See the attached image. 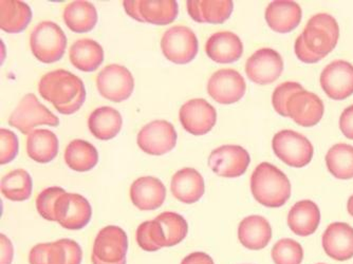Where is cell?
Listing matches in <instances>:
<instances>
[{
	"label": "cell",
	"mask_w": 353,
	"mask_h": 264,
	"mask_svg": "<svg viewBox=\"0 0 353 264\" xmlns=\"http://www.w3.org/2000/svg\"><path fill=\"white\" fill-rule=\"evenodd\" d=\"M137 142L145 154L162 156L176 147V129L168 121H154L141 129Z\"/></svg>",
	"instance_id": "15"
},
{
	"label": "cell",
	"mask_w": 353,
	"mask_h": 264,
	"mask_svg": "<svg viewBox=\"0 0 353 264\" xmlns=\"http://www.w3.org/2000/svg\"><path fill=\"white\" fill-rule=\"evenodd\" d=\"M272 228L269 221L261 216H249L240 222L238 239L248 250L259 251L271 241Z\"/></svg>",
	"instance_id": "26"
},
{
	"label": "cell",
	"mask_w": 353,
	"mask_h": 264,
	"mask_svg": "<svg viewBox=\"0 0 353 264\" xmlns=\"http://www.w3.org/2000/svg\"><path fill=\"white\" fill-rule=\"evenodd\" d=\"M251 190L256 201L265 207H281L291 196L288 176L274 165L261 163L251 176Z\"/></svg>",
	"instance_id": "4"
},
{
	"label": "cell",
	"mask_w": 353,
	"mask_h": 264,
	"mask_svg": "<svg viewBox=\"0 0 353 264\" xmlns=\"http://www.w3.org/2000/svg\"><path fill=\"white\" fill-rule=\"evenodd\" d=\"M10 126L19 129L21 134H31L39 125L57 127L59 120L47 107L39 103L33 93L25 95L9 118Z\"/></svg>",
	"instance_id": "8"
},
{
	"label": "cell",
	"mask_w": 353,
	"mask_h": 264,
	"mask_svg": "<svg viewBox=\"0 0 353 264\" xmlns=\"http://www.w3.org/2000/svg\"><path fill=\"white\" fill-rule=\"evenodd\" d=\"M55 222L69 230L84 228L92 217V208L85 196L65 192L55 204Z\"/></svg>",
	"instance_id": "12"
},
{
	"label": "cell",
	"mask_w": 353,
	"mask_h": 264,
	"mask_svg": "<svg viewBox=\"0 0 353 264\" xmlns=\"http://www.w3.org/2000/svg\"><path fill=\"white\" fill-rule=\"evenodd\" d=\"M181 264H215L208 254L202 253V252H196V253L190 254L186 256L182 260Z\"/></svg>",
	"instance_id": "43"
},
{
	"label": "cell",
	"mask_w": 353,
	"mask_h": 264,
	"mask_svg": "<svg viewBox=\"0 0 353 264\" xmlns=\"http://www.w3.org/2000/svg\"><path fill=\"white\" fill-rule=\"evenodd\" d=\"M170 190L172 196L182 203H196L205 192L203 176L195 168H183L172 176Z\"/></svg>",
	"instance_id": "24"
},
{
	"label": "cell",
	"mask_w": 353,
	"mask_h": 264,
	"mask_svg": "<svg viewBox=\"0 0 353 264\" xmlns=\"http://www.w3.org/2000/svg\"><path fill=\"white\" fill-rule=\"evenodd\" d=\"M205 52L216 63H235L243 55V43L233 32H217L206 41Z\"/></svg>",
	"instance_id": "23"
},
{
	"label": "cell",
	"mask_w": 353,
	"mask_h": 264,
	"mask_svg": "<svg viewBox=\"0 0 353 264\" xmlns=\"http://www.w3.org/2000/svg\"><path fill=\"white\" fill-rule=\"evenodd\" d=\"M63 21L71 31L86 33L98 23V12L92 3L77 0L69 3L63 10Z\"/></svg>",
	"instance_id": "33"
},
{
	"label": "cell",
	"mask_w": 353,
	"mask_h": 264,
	"mask_svg": "<svg viewBox=\"0 0 353 264\" xmlns=\"http://www.w3.org/2000/svg\"><path fill=\"white\" fill-rule=\"evenodd\" d=\"M27 154L35 162L46 164L54 160L59 154V139L48 129L32 131L27 139Z\"/></svg>",
	"instance_id": "31"
},
{
	"label": "cell",
	"mask_w": 353,
	"mask_h": 264,
	"mask_svg": "<svg viewBox=\"0 0 353 264\" xmlns=\"http://www.w3.org/2000/svg\"><path fill=\"white\" fill-rule=\"evenodd\" d=\"M324 110L322 99L307 90L294 93L288 101V115L299 126L312 127L319 124Z\"/></svg>",
	"instance_id": "20"
},
{
	"label": "cell",
	"mask_w": 353,
	"mask_h": 264,
	"mask_svg": "<svg viewBox=\"0 0 353 264\" xmlns=\"http://www.w3.org/2000/svg\"><path fill=\"white\" fill-rule=\"evenodd\" d=\"M161 49L164 57L172 63H188L197 55V37L190 28L174 26L162 37Z\"/></svg>",
	"instance_id": "11"
},
{
	"label": "cell",
	"mask_w": 353,
	"mask_h": 264,
	"mask_svg": "<svg viewBox=\"0 0 353 264\" xmlns=\"http://www.w3.org/2000/svg\"><path fill=\"white\" fill-rule=\"evenodd\" d=\"M326 164L335 178L350 180L353 178V146L340 143L331 147L326 154Z\"/></svg>",
	"instance_id": "35"
},
{
	"label": "cell",
	"mask_w": 353,
	"mask_h": 264,
	"mask_svg": "<svg viewBox=\"0 0 353 264\" xmlns=\"http://www.w3.org/2000/svg\"><path fill=\"white\" fill-rule=\"evenodd\" d=\"M65 162L74 172H89L98 164V150L87 141H72L65 150Z\"/></svg>",
	"instance_id": "34"
},
{
	"label": "cell",
	"mask_w": 353,
	"mask_h": 264,
	"mask_svg": "<svg viewBox=\"0 0 353 264\" xmlns=\"http://www.w3.org/2000/svg\"><path fill=\"white\" fill-rule=\"evenodd\" d=\"M340 129L347 139L353 140V105L345 109L341 114Z\"/></svg>",
	"instance_id": "41"
},
{
	"label": "cell",
	"mask_w": 353,
	"mask_h": 264,
	"mask_svg": "<svg viewBox=\"0 0 353 264\" xmlns=\"http://www.w3.org/2000/svg\"><path fill=\"white\" fill-rule=\"evenodd\" d=\"M319 81L330 99L345 100L353 94V65L343 59L332 61L325 67Z\"/></svg>",
	"instance_id": "17"
},
{
	"label": "cell",
	"mask_w": 353,
	"mask_h": 264,
	"mask_svg": "<svg viewBox=\"0 0 353 264\" xmlns=\"http://www.w3.org/2000/svg\"><path fill=\"white\" fill-rule=\"evenodd\" d=\"M188 225L181 214L164 212L152 221L143 222L137 230V242L146 252L172 247L183 241Z\"/></svg>",
	"instance_id": "3"
},
{
	"label": "cell",
	"mask_w": 353,
	"mask_h": 264,
	"mask_svg": "<svg viewBox=\"0 0 353 264\" xmlns=\"http://www.w3.org/2000/svg\"><path fill=\"white\" fill-rule=\"evenodd\" d=\"M125 11L140 23L166 26L178 16V3L174 0H125Z\"/></svg>",
	"instance_id": "9"
},
{
	"label": "cell",
	"mask_w": 353,
	"mask_h": 264,
	"mask_svg": "<svg viewBox=\"0 0 353 264\" xmlns=\"http://www.w3.org/2000/svg\"><path fill=\"white\" fill-rule=\"evenodd\" d=\"M39 92L61 114H73L86 101L82 79L63 69L46 73L39 81Z\"/></svg>",
	"instance_id": "2"
},
{
	"label": "cell",
	"mask_w": 353,
	"mask_h": 264,
	"mask_svg": "<svg viewBox=\"0 0 353 264\" xmlns=\"http://www.w3.org/2000/svg\"><path fill=\"white\" fill-rule=\"evenodd\" d=\"M32 10L23 1H0V27L7 33H21L29 26Z\"/></svg>",
	"instance_id": "32"
},
{
	"label": "cell",
	"mask_w": 353,
	"mask_h": 264,
	"mask_svg": "<svg viewBox=\"0 0 353 264\" xmlns=\"http://www.w3.org/2000/svg\"><path fill=\"white\" fill-rule=\"evenodd\" d=\"M179 119L182 126L188 134L192 136H203L215 126L217 112L203 99H194L181 107Z\"/></svg>",
	"instance_id": "19"
},
{
	"label": "cell",
	"mask_w": 353,
	"mask_h": 264,
	"mask_svg": "<svg viewBox=\"0 0 353 264\" xmlns=\"http://www.w3.org/2000/svg\"><path fill=\"white\" fill-rule=\"evenodd\" d=\"M340 37L338 21L327 13L312 16L295 41V54L303 63H315L334 50Z\"/></svg>",
	"instance_id": "1"
},
{
	"label": "cell",
	"mask_w": 353,
	"mask_h": 264,
	"mask_svg": "<svg viewBox=\"0 0 353 264\" xmlns=\"http://www.w3.org/2000/svg\"><path fill=\"white\" fill-rule=\"evenodd\" d=\"M249 152L238 145H224L212 152L208 158V166L223 178H238L243 176L249 167Z\"/></svg>",
	"instance_id": "14"
},
{
	"label": "cell",
	"mask_w": 353,
	"mask_h": 264,
	"mask_svg": "<svg viewBox=\"0 0 353 264\" xmlns=\"http://www.w3.org/2000/svg\"><path fill=\"white\" fill-rule=\"evenodd\" d=\"M69 59L77 70L92 72L104 61V50L102 45L93 39H79L71 45Z\"/></svg>",
	"instance_id": "29"
},
{
	"label": "cell",
	"mask_w": 353,
	"mask_h": 264,
	"mask_svg": "<svg viewBox=\"0 0 353 264\" xmlns=\"http://www.w3.org/2000/svg\"><path fill=\"white\" fill-rule=\"evenodd\" d=\"M122 115L112 107H100L91 112L88 119L89 130L94 138L108 141L116 138L122 129Z\"/></svg>",
	"instance_id": "30"
},
{
	"label": "cell",
	"mask_w": 353,
	"mask_h": 264,
	"mask_svg": "<svg viewBox=\"0 0 353 264\" xmlns=\"http://www.w3.org/2000/svg\"><path fill=\"white\" fill-rule=\"evenodd\" d=\"M0 164L5 165L12 162L19 154V138L9 129H0Z\"/></svg>",
	"instance_id": "40"
},
{
	"label": "cell",
	"mask_w": 353,
	"mask_h": 264,
	"mask_svg": "<svg viewBox=\"0 0 353 264\" xmlns=\"http://www.w3.org/2000/svg\"><path fill=\"white\" fill-rule=\"evenodd\" d=\"M283 71V61L277 51L263 48L256 51L245 63V73L252 81L259 85L274 83Z\"/></svg>",
	"instance_id": "18"
},
{
	"label": "cell",
	"mask_w": 353,
	"mask_h": 264,
	"mask_svg": "<svg viewBox=\"0 0 353 264\" xmlns=\"http://www.w3.org/2000/svg\"><path fill=\"white\" fill-rule=\"evenodd\" d=\"M305 90L303 87L299 83L294 81H285L275 88L273 95H272V104L274 107L275 111L281 116L289 118L287 111L288 101L294 93Z\"/></svg>",
	"instance_id": "39"
},
{
	"label": "cell",
	"mask_w": 353,
	"mask_h": 264,
	"mask_svg": "<svg viewBox=\"0 0 353 264\" xmlns=\"http://www.w3.org/2000/svg\"><path fill=\"white\" fill-rule=\"evenodd\" d=\"M128 239L122 228L108 225L102 228L93 243V264H126Z\"/></svg>",
	"instance_id": "7"
},
{
	"label": "cell",
	"mask_w": 353,
	"mask_h": 264,
	"mask_svg": "<svg viewBox=\"0 0 353 264\" xmlns=\"http://www.w3.org/2000/svg\"><path fill=\"white\" fill-rule=\"evenodd\" d=\"M321 222L319 206L311 200L297 202L288 214V225L295 235L308 237L315 233Z\"/></svg>",
	"instance_id": "28"
},
{
	"label": "cell",
	"mask_w": 353,
	"mask_h": 264,
	"mask_svg": "<svg viewBox=\"0 0 353 264\" xmlns=\"http://www.w3.org/2000/svg\"><path fill=\"white\" fill-rule=\"evenodd\" d=\"M271 255L275 264H301L303 259V250L299 242L287 238L274 244Z\"/></svg>",
	"instance_id": "37"
},
{
	"label": "cell",
	"mask_w": 353,
	"mask_h": 264,
	"mask_svg": "<svg viewBox=\"0 0 353 264\" xmlns=\"http://www.w3.org/2000/svg\"><path fill=\"white\" fill-rule=\"evenodd\" d=\"M272 147L277 158L291 167H305L313 158V146L310 141L296 131H279L272 141Z\"/></svg>",
	"instance_id": "6"
},
{
	"label": "cell",
	"mask_w": 353,
	"mask_h": 264,
	"mask_svg": "<svg viewBox=\"0 0 353 264\" xmlns=\"http://www.w3.org/2000/svg\"><path fill=\"white\" fill-rule=\"evenodd\" d=\"M33 182L29 172L15 170L1 179V194L11 201L21 202L29 199L32 194Z\"/></svg>",
	"instance_id": "36"
},
{
	"label": "cell",
	"mask_w": 353,
	"mask_h": 264,
	"mask_svg": "<svg viewBox=\"0 0 353 264\" xmlns=\"http://www.w3.org/2000/svg\"><path fill=\"white\" fill-rule=\"evenodd\" d=\"M82 259L81 246L71 239L37 244L29 254L30 264H81Z\"/></svg>",
	"instance_id": "13"
},
{
	"label": "cell",
	"mask_w": 353,
	"mask_h": 264,
	"mask_svg": "<svg viewBox=\"0 0 353 264\" xmlns=\"http://www.w3.org/2000/svg\"><path fill=\"white\" fill-rule=\"evenodd\" d=\"M14 250L9 238L1 234V264H11Z\"/></svg>",
	"instance_id": "42"
},
{
	"label": "cell",
	"mask_w": 353,
	"mask_h": 264,
	"mask_svg": "<svg viewBox=\"0 0 353 264\" xmlns=\"http://www.w3.org/2000/svg\"><path fill=\"white\" fill-rule=\"evenodd\" d=\"M347 210H348L349 214H350L351 217H353V196H351L349 198L348 203H347Z\"/></svg>",
	"instance_id": "44"
},
{
	"label": "cell",
	"mask_w": 353,
	"mask_h": 264,
	"mask_svg": "<svg viewBox=\"0 0 353 264\" xmlns=\"http://www.w3.org/2000/svg\"><path fill=\"white\" fill-rule=\"evenodd\" d=\"M30 47L33 55L41 63H57L65 54L67 37L57 23L43 21L32 32Z\"/></svg>",
	"instance_id": "5"
},
{
	"label": "cell",
	"mask_w": 353,
	"mask_h": 264,
	"mask_svg": "<svg viewBox=\"0 0 353 264\" xmlns=\"http://www.w3.org/2000/svg\"><path fill=\"white\" fill-rule=\"evenodd\" d=\"M166 188L162 181L154 176L137 179L130 187V199L141 210H154L163 205Z\"/></svg>",
	"instance_id": "22"
},
{
	"label": "cell",
	"mask_w": 353,
	"mask_h": 264,
	"mask_svg": "<svg viewBox=\"0 0 353 264\" xmlns=\"http://www.w3.org/2000/svg\"><path fill=\"white\" fill-rule=\"evenodd\" d=\"M303 17L301 6L294 1H273L265 10V21L273 31L289 33L299 27Z\"/></svg>",
	"instance_id": "25"
},
{
	"label": "cell",
	"mask_w": 353,
	"mask_h": 264,
	"mask_svg": "<svg viewBox=\"0 0 353 264\" xmlns=\"http://www.w3.org/2000/svg\"><path fill=\"white\" fill-rule=\"evenodd\" d=\"M247 90L243 75L234 69L216 71L208 79V92L218 104L231 105L239 102Z\"/></svg>",
	"instance_id": "16"
},
{
	"label": "cell",
	"mask_w": 353,
	"mask_h": 264,
	"mask_svg": "<svg viewBox=\"0 0 353 264\" xmlns=\"http://www.w3.org/2000/svg\"><path fill=\"white\" fill-rule=\"evenodd\" d=\"M325 253L336 260L347 261L353 257V227L344 222H334L323 235Z\"/></svg>",
	"instance_id": "21"
},
{
	"label": "cell",
	"mask_w": 353,
	"mask_h": 264,
	"mask_svg": "<svg viewBox=\"0 0 353 264\" xmlns=\"http://www.w3.org/2000/svg\"><path fill=\"white\" fill-rule=\"evenodd\" d=\"M65 192H66L63 188L53 186V187L46 188L37 196V212L43 219L55 222V204L59 196Z\"/></svg>",
	"instance_id": "38"
},
{
	"label": "cell",
	"mask_w": 353,
	"mask_h": 264,
	"mask_svg": "<svg viewBox=\"0 0 353 264\" xmlns=\"http://www.w3.org/2000/svg\"><path fill=\"white\" fill-rule=\"evenodd\" d=\"M186 7L197 23H223L230 19L234 3L231 0H190Z\"/></svg>",
	"instance_id": "27"
},
{
	"label": "cell",
	"mask_w": 353,
	"mask_h": 264,
	"mask_svg": "<svg viewBox=\"0 0 353 264\" xmlns=\"http://www.w3.org/2000/svg\"><path fill=\"white\" fill-rule=\"evenodd\" d=\"M319 264H325V263H319Z\"/></svg>",
	"instance_id": "45"
},
{
	"label": "cell",
	"mask_w": 353,
	"mask_h": 264,
	"mask_svg": "<svg viewBox=\"0 0 353 264\" xmlns=\"http://www.w3.org/2000/svg\"><path fill=\"white\" fill-rule=\"evenodd\" d=\"M97 87L103 97L114 103L124 102L134 92V79L124 65H106L97 77Z\"/></svg>",
	"instance_id": "10"
}]
</instances>
